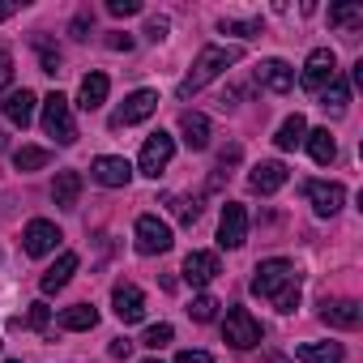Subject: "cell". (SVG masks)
<instances>
[{
  "instance_id": "obj_1",
  "label": "cell",
  "mask_w": 363,
  "mask_h": 363,
  "mask_svg": "<svg viewBox=\"0 0 363 363\" xmlns=\"http://www.w3.org/2000/svg\"><path fill=\"white\" fill-rule=\"evenodd\" d=\"M252 295L269 299L278 312H295L299 308V274L286 257H274V261H261L252 269Z\"/></svg>"
},
{
  "instance_id": "obj_2",
  "label": "cell",
  "mask_w": 363,
  "mask_h": 363,
  "mask_svg": "<svg viewBox=\"0 0 363 363\" xmlns=\"http://www.w3.org/2000/svg\"><path fill=\"white\" fill-rule=\"evenodd\" d=\"M240 60V48H201V56L193 60V69L179 82V99H193L197 90H206L218 73H227L231 65Z\"/></svg>"
},
{
  "instance_id": "obj_3",
  "label": "cell",
  "mask_w": 363,
  "mask_h": 363,
  "mask_svg": "<svg viewBox=\"0 0 363 363\" xmlns=\"http://www.w3.org/2000/svg\"><path fill=\"white\" fill-rule=\"evenodd\" d=\"M43 133L56 137V145H73V141H77L73 107H69L65 94H48V99H43Z\"/></svg>"
},
{
  "instance_id": "obj_4",
  "label": "cell",
  "mask_w": 363,
  "mask_h": 363,
  "mask_svg": "<svg viewBox=\"0 0 363 363\" xmlns=\"http://www.w3.org/2000/svg\"><path fill=\"white\" fill-rule=\"evenodd\" d=\"M261 337H265V329H261V320H257L248 308H231V312H227V320H223V342H227V346L252 350V346H261Z\"/></svg>"
},
{
  "instance_id": "obj_5",
  "label": "cell",
  "mask_w": 363,
  "mask_h": 363,
  "mask_svg": "<svg viewBox=\"0 0 363 363\" xmlns=\"http://www.w3.org/2000/svg\"><path fill=\"white\" fill-rule=\"evenodd\" d=\"M133 240H137V252L141 257H162L175 240H171V227L158 218V214H141L137 227H133Z\"/></svg>"
},
{
  "instance_id": "obj_6",
  "label": "cell",
  "mask_w": 363,
  "mask_h": 363,
  "mask_svg": "<svg viewBox=\"0 0 363 363\" xmlns=\"http://www.w3.org/2000/svg\"><path fill=\"white\" fill-rule=\"evenodd\" d=\"M171 154H175V137L158 128V133H150V137H145V145H141V158H137V171H141V175H150V179H158V175L167 171Z\"/></svg>"
},
{
  "instance_id": "obj_7",
  "label": "cell",
  "mask_w": 363,
  "mask_h": 363,
  "mask_svg": "<svg viewBox=\"0 0 363 363\" xmlns=\"http://www.w3.org/2000/svg\"><path fill=\"white\" fill-rule=\"evenodd\" d=\"M158 111V94L154 90H137V94H128L116 111H111V128H133V124H141V120H150Z\"/></svg>"
},
{
  "instance_id": "obj_8",
  "label": "cell",
  "mask_w": 363,
  "mask_h": 363,
  "mask_svg": "<svg viewBox=\"0 0 363 363\" xmlns=\"http://www.w3.org/2000/svg\"><path fill=\"white\" fill-rule=\"evenodd\" d=\"M333 77H337V56H333L329 48H316V52L308 56V65H303V77H299L303 90H308V94H320Z\"/></svg>"
},
{
  "instance_id": "obj_9",
  "label": "cell",
  "mask_w": 363,
  "mask_h": 363,
  "mask_svg": "<svg viewBox=\"0 0 363 363\" xmlns=\"http://www.w3.org/2000/svg\"><path fill=\"white\" fill-rule=\"evenodd\" d=\"M90 175H94V184H103V189H128L133 162L120 158V154H99V158L90 162Z\"/></svg>"
},
{
  "instance_id": "obj_10",
  "label": "cell",
  "mask_w": 363,
  "mask_h": 363,
  "mask_svg": "<svg viewBox=\"0 0 363 363\" xmlns=\"http://www.w3.org/2000/svg\"><path fill=\"white\" fill-rule=\"evenodd\" d=\"M244 240H248V210L240 201H227L218 218V248H244Z\"/></svg>"
},
{
  "instance_id": "obj_11",
  "label": "cell",
  "mask_w": 363,
  "mask_h": 363,
  "mask_svg": "<svg viewBox=\"0 0 363 363\" xmlns=\"http://www.w3.org/2000/svg\"><path fill=\"white\" fill-rule=\"evenodd\" d=\"M60 227L56 223H48V218H30L26 223V231H22V244H26V252L30 257H48V252H56L60 248Z\"/></svg>"
},
{
  "instance_id": "obj_12",
  "label": "cell",
  "mask_w": 363,
  "mask_h": 363,
  "mask_svg": "<svg viewBox=\"0 0 363 363\" xmlns=\"http://www.w3.org/2000/svg\"><path fill=\"white\" fill-rule=\"evenodd\" d=\"M303 193H308V201H312V210L320 214V218H333L337 210H342V201H346V189L342 184H325V179H308L303 184Z\"/></svg>"
},
{
  "instance_id": "obj_13",
  "label": "cell",
  "mask_w": 363,
  "mask_h": 363,
  "mask_svg": "<svg viewBox=\"0 0 363 363\" xmlns=\"http://www.w3.org/2000/svg\"><path fill=\"white\" fill-rule=\"evenodd\" d=\"M111 312H116L124 325H137V320L145 316V295H141V286L116 282V291H111Z\"/></svg>"
},
{
  "instance_id": "obj_14",
  "label": "cell",
  "mask_w": 363,
  "mask_h": 363,
  "mask_svg": "<svg viewBox=\"0 0 363 363\" xmlns=\"http://www.w3.org/2000/svg\"><path fill=\"white\" fill-rule=\"evenodd\" d=\"M282 184H286V167H282L278 158H269V162H257V167L248 171V189H252V193H261V197L278 193Z\"/></svg>"
},
{
  "instance_id": "obj_15",
  "label": "cell",
  "mask_w": 363,
  "mask_h": 363,
  "mask_svg": "<svg viewBox=\"0 0 363 363\" xmlns=\"http://www.w3.org/2000/svg\"><path fill=\"white\" fill-rule=\"evenodd\" d=\"M218 274H223V265H218L214 252H189L184 257V282L189 286H210Z\"/></svg>"
},
{
  "instance_id": "obj_16",
  "label": "cell",
  "mask_w": 363,
  "mask_h": 363,
  "mask_svg": "<svg viewBox=\"0 0 363 363\" xmlns=\"http://www.w3.org/2000/svg\"><path fill=\"white\" fill-rule=\"evenodd\" d=\"M320 320L333 325V329H354L363 320V308L354 299H325L320 303Z\"/></svg>"
},
{
  "instance_id": "obj_17",
  "label": "cell",
  "mask_w": 363,
  "mask_h": 363,
  "mask_svg": "<svg viewBox=\"0 0 363 363\" xmlns=\"http://www.w3.org/2000/svg\"><path fill=\"white\" fill-rule=\"evenodd\" d=\"M257 82H261L265 90H274V94H286V90L295 86V69H291L286 60H261V65H257Z\"/></svg>"
},
{
  "instance_id": "obj_18",
  "label": "cell",
  "mask_w": 363,
  "mask_h": 363,
  "mask_svg": "<svg viewBox=\"0 0 363 363\" xmlns=\"http://www.w3.org/2000/svg\"><path fill=\"white\" fill-rule=\"evenodd\" d=\"M107 90H111L107 73H86V77H82V90H77V107H82V111H99V107L107 103Z\"/></svg>"
},
{
  "instance_id": "obj_19",
  "label": "cell",
  "mask_w": 363,
  "mask_h": 363,
  "mask_svg": "<svg viewBox=\"0 0 363 363\" xmlns=\"http://www.w3.org/2000/svg\"><path fill=\"white\" fill-rule=\"evenodd\" d=\"M35 94L30 90H13V94H5V103H0V107H5V120L9 124H18V128H26L30 120H35Z\"/></svg>"
},
{
  "instance_id": "obj_20",
  "label": "cell",
  "mask_w": 363,
  "mask_h": 363,
  "mask_svg": "<svg viewBox=\"0 0 363 363\" xmlns=\"http://www.w3.org/2000/svg\"><path fill=\"white\" fill-rule=\"evenodd\" d=\"M77 274V252H60L56 257V265L39 278V286H43V295H56L60 286H69V278Z\"/></svg>"
},
{
  "instance_id": "obj_21",
  "label": "cell",
  "mask_w": 363,
  "mask_h": 363,
  "mask_svg": "<svg viewBox=\"0 0 363 363\" xmlns=\"http://www.w3.org/2000/svg\"><path fill=\"white\" fill-rule=\"evenodd\" d=\"M179 133H184L189 150H206L210 145V120L201 111H184V116H179Z\"/></svg>"
},
{
  "instance_id": "obj_22",
  "label": "cell",
  "mask_w": 363,
  "mask_h": 363,
  "mask_svg": "<svg viewBox=\"0 0 363 363\" xmlns=\"http://www.w3.org/2000/svg\"><path fill=\"white\" fill-rule=\"evenodd\" d=\"M77 197H82V175L77 171H60L56 184H52V201L60 210H77Z\"/></svg>"
},
{
  "instance_id": "obj_23",
  "label": "cell",
  "mask_w": 363,
  "mask_h": 363,
  "mask_svg": "<svg viewBox=\"0 0 363 363\" xmlns=\"http://www.w3.org/2000/svg\"><path fill=\"white\" fill-rule=\"evenodd\" d=\"M295 359L299 363H342L346 350H342V342H303L295 350Z\"/></svg>"
},
{
  "instance_id": "obj_24",
  "label": "cell",
  "mask_w": 363,
  "mask_h": 363,
  "mask_svg": "<svg viewBox=\"0 0 363 363\" xmlns=\"http://www.w3.org/2000/svg\"><path fill=\"white\" fill-rule=\"evenodd\" d=\"M94 325H99V308L94 303H73V308L60 312V329H69V333H86Z\"/></svg>"
},
{
  "instance_id": "obj_25",
  "label": "cell",
  "mask_w": 363,
  "mask_h": 363,
  "mask_svg": "<svg viewBox=\"0 0 363 363\" xmlns=\"http://www.w3.org/2000/svg\"><path fill=\"white\" fill-rule=\"evenodd\" d=\"M303 145H308L312 162H320V167H329V162L337 158V141L329 137V128H312V133L303 137Z\"/></svg>"
},
{
  "instance_id": "obj_26",
  "label": "cell",
  "mask_w": 363,
  "mask_h": 363,
  "mask_svg": "<svg viewBox=\"0 0 363 363\" xmlns=\"http://www.w3.org/2000/svg\"><path fill=\"white\" fill-rule=\"evenodd\" d=\"M303 137H308V120L295 111V116H286L282 128L274 133V145H278V150H295V145H303Z\"/></svg>"
},
{
  "instance_id": "obj_27",
  "label": "cell",
  "mask_w": 363,
  "mask_h": 363,
  "mask_svg": "<svg viewBox=\"0 0 363 363\" xmlns=\"http://www.w3.org/2000/svg\"><path fill=\"white\" fill-rule=\"evenodd\" d=\"M346 103H350V86H346L342 77H333V82H329V86L320 90V107L337 116V111H346Z\"/></svg>"
},
{
  "instance_id": "obj_28",
  "label": "cell",
  "mask_w": 363,
  "mask_h": 363,
  "mask_svg": "<svg viewBox=\"0 0 363 363\" xmlns=\"http://www.w3.org/2000/svg\"><path fill=\"white\" fill-rule=\"evenodd\" d=\"M52 162V154L43 150V145H22V150H13V167L18 171H39V167H48Z\"/></svg>"
},
{
  "instance_id": "obj_29",
  "label": "cell",
  "mask_w": 363,
  "mask_h": 363,
  "mask_svg": "<svg viewBox=\"0 0 363 363\" xmlns=\"http://www.w3.org/2000/svg\"><path fill=\"white\" fill-rule=\"evenodd\" d=\"M167 206H171V214L184 223V227H193V223H197V214H201V206H197V201H189V197H167Z\"/></svg>"
},
{
  "instance_id": "obj_30",
  "label": "cell",
  "mask_w": 363,
  "mask_h": 363,
  "mask_svg": "<svg viewBox=\"0 0 363 363\" xmlns=\"http://www.w3.org/2000/svg\"><path fill=\"white\" fill-rule=\"evenodd\" d=\"M329 26H363V5H337V9H329Z\"/></svg>"
},
{
  "instance_id": "obj_31",
  "label": "cell",
  "mask_w": 363,
  "mask_h": 363,
  "mask_svg": "<svg viewBox=\"0 0 363 363\" xmlns=\"http://www.w3.org/2000/svg\"><path fill=\"white\" fill-rule=\"evenodd\" d=\"M218 30H223V35L252 39V35H261V18H248V22H231V18H223V22H218Z\"/></svg>"
},
{
  "instance_id": "obj_32",
  "label": "cell",
  "mask_w": 363,
  "mask_h": 363,
  "mask_svg": "<svg viewBox=\"0 0 363 363\" xmlns=\"http://www.w3.org/2000/svg\"><path fill=\"white\" fill-rule=\"evenodd\" d=\"M35 48H39V65H43V73H52V77H56V73H60V52H56L43 35L35 39Z\"/></svg>"
},
{
  "instance_id": "obj_33",
  "label": "cell",
  "mask_w": 363,
  "mask_h": 363,
  "mask_svg": "<svg viewBox=\"0 0 363 363\" xmlns=\"http://www.w3.org/2000/svg\"><path fill=\"white\" fill-rule=\"evenodd\" d=\"M189 316H193V320H201V325H206V320H214V316H218V299H214V295H197V299H193V308H189Z\"/></svg>"
},
{
  "instance_id": "obj_34",
  "label": "cell",
  "mask_w": 363,
  "mask_h": 363,
  "mask_svg": "<svg viewBox=\"0 0 363 363\" xmlns=\"http://www.w3.org/2000/svg\"><path fill=\"white\" fill-rule=\"evenodd\" d=\"M171 337H175V329H171V325H150V329L141 333V346H150V350H162Z\"/></svg>"
},
{
  "instance_id": "obj_35",
  "label": "cell",
  "mask_w": 363,
  "mask_h": 363,
  "mask_svg": "<svg viewBox=\"0 0 363 363\" xmlns=\"http://www.w3.org/2000/svg\"><path fill=\"white\" fill-rule=\"evenodd\" d=\"M107 13L111 18H133V13H141V0H107Z\"/></svg>"
},
{
  "instance_id": "obj_36",
  "label": "cell",
  "mask_w": 363,
  "mask_h": 363,
  "mask_svg": "<svg viewBox=\"0 0 363 363\" xmlns=\"http://www.w3.org/2000/svg\"><path fill=\"white\" fill-rule=\"evenodd\" d=\"M167 30H171V22H167V18H150V22H145V39H150V43H162V39H167Z\"/></svg>"
},
{
  "instance_id": "obj_37",
  "label": "cell",
  "mask_w": 363,
  "mask_h": 363,
  "mask_svg": "<svg viewBox=\"0 0 363 363\" xmlns=\"http://www.w3.org/2000/svg\"><path fill=\"white\" fill-rule=\"evenodd\" d=\"M18 325H35V329H48V303H30V316L18 320Z\"/></svg>"
},
{
  "instance_id": "obj_38",
  "label": "cell",
  "mask_w": 363,
  "mask_h": 363,
  "mask_svg": "<svg viewBox=\"0 0 363 363\" xmlns=\"http://www.w3.org/2000/svg\"><path fill=\"white\" fill-rule=\"evenodd\" d=\"M9 82H13V56L0 48V90H9Z\"/></svg>"
},
{
  "instance_id": "obj_39",
  "label": "cell",
  "mask_w": 363,
  "mask_h": 363,
  "mask_svg": "<svg viewBox=\"0 0 363 363\" xmlns=\"http://www.w3.org/2000/svg\"><path fill=\"white\" fill-rule=\"evenodd\" d=\"M90 26H94V18L90 13H77L73 18V39H90Z\"/></svg>"
},
{
  "instance_id": "obj_40",
  "label": "cell",
  "mask_w": 363,
  "mask_h": 363,
  "mask_svg": "<svg viewBox=\"0 0 363 363\" xmlns=\"http://www.w3.org/2000/svg\"><path fill=\"white\" fill-rule=\"evenodd\" d=\"M175 363H214V354H206V350H179Z\"/></svg>"
},
{
  "instance_id": "obj_41",
  "label": "cell",
  "mask_w": 363,
  "mask_h": 363,
  "mask_svg": "<svg viewBox=\"0 0 363 363\" xmlns=\"http://www.w3.org/2000/svg\"><path fill=\"white\" fill-rule=\"evenodd\" d=\"M107 48H111V52H133V39L116 30V35H107Z\"/></svg>"
},
{
  "instance_id": "obj_42",
  "label": "cell",
  "mask_w": 363,
  "mask_h": 363,
  "mask_svg": "<svg viewBox=\"0 0 363 363\" xmlns=\"http://www.w3.org/2000/svg\"><path fill=\"white\" fill-rule=\"evenodd\" d=\"M128 350H133V342H128V337H116V342H111V354H116V359H124Z\"/></svg>"
},
{
  "instance_id": "obj_43",
  "label": "cell",
  "mask_w": 363,
  "mask_h": 363,
  "mask_svg": "<svg viewBox=\"0 0 363 363\" xmlns=\"http://www.w3.org/2000/svg\"><path fill=\"white\" fill-rule=\"evenodd\" d=\"M265 363H295V359H291V354H278V350H274V354H269Z\"/></svg>"
},
{
  "instance_id": "obj_44",
  "label": "cell",
  "mask_w": 363,
  "mask_h": 363,
  "mask_svg": "<svg viewBox=\"0 0 363 363\" xmlns=\"http://www.w3.org/2000/svg\"><path fill=\"white\" fill-rule=\"evenodd\" d=\"M5 18H13V5H0V22H5Z\"/></svg>"
},
{
  "instance_id": "obj_45",
  "label": "cell",
  "mask_w": 363,
  "mask_h": 363,
  "mask_svg": "<svg viewBox=\"0 0 363 363\" xmlns=\"http://www.w3.org/2000/svg\"><path fill=\"white\" fill-rule=\"evenodd\" d=\"M141 363H162V359H141Z\"/></svg>"
},
{
  "instance_id": "obj_46",
  "label": "cell",
  "mask_w": 363,
  "mask_h": 363,
  "mask_svg": "<svg viewBox=\"0 0 363 363\" xmlns=\"http://www.w3.org/2000/svg\"><path fill=\"white\" fill-rule=\"evenodd\" d=\"M0 150H5V133H0Z\"/></svg>"
},
{
  "instance_id": "obj_47",
  "label": "cell",
  "mask_w": 363,
  "mask_h": 363,
  "mask_svg": "<svg viewBox=\"0 0 363 363\" xmlns=\"http://www.w3.org/2000/svg\"><path fill=\"white\" fill-rule=\"evenodd\" d=\"M9 363H18V359H9Z\"/></svg>"
}]
</instances>
